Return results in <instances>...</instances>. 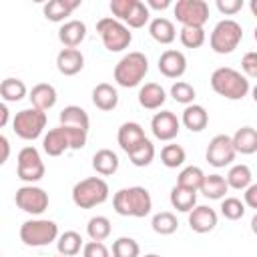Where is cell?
Instances as JSON below:
<instances>
[{
    "label": "cell",
    "instance_id": "1",
    "mask_svg": "<svg viewBox=\"0 0 257 257\" xmlns=\"http://www.w3.org/2000/svg\"><path fill=\"white\" fill-rule=\"evenodd\" d=\"M112 209L120 217H147L153 209V199L151 193L145 187H124L118 189L112 197Z\"/></svg>",
    "mask_w": 257,
    "mask_h": 257
},
{
    "label": "cell",
    "instance_id": "2",
    "mask_svg": "<svg viewBox=\"0 0 257 257\" xmlns=\"http://www.w3.org/2000/svg\"><path fill=\"white\" fill-rule=\"evenodd\" d=\"M209 82H211V88L227 100H241V98L247 96V92L251 88L249 78H245L243 72H239L231 66L215 68Z\"/></svg>",
    "mask_w": 257,
    "mask_h": 257
},
{
    "label": "cell",
    "instance_id": "3",
    "mask_svg": "<svg viewBox=\"0 0 257 257\" xmlns=\"http://www.w3.org/2000/svg\"><path fill=\"white\" fill-rule=\"evenodd\" d=\"M149 72V58L139 52V50H133V52H126L114 66V82L122 88H135L139 86L145 76Z\"/></svg>",
    "mask_w": 257,
    "mask_h": 257
},
{
    "label": "cell",
    "instance_id": "4",
    "mask_svg": "<svg viewBox=\"0 0 257 257\" xmlns=\"http://www.w3.org/2000/svg\"><path fill=\"white\" fill-rule=\"evenodd\" d=\"M108 183L102 177H86L72 187V203L78 209H92L108 199Z\"/></svg>",
    "mask_w": 257,
    "mask_h": 257
},
{
    "label": "cell",
    "instance_id": "5",
    "mask_svg": "<svg viewBox=\"0 0 257 257\" xmlns=\"http://www.w3.org/2000/svg\"><path fill=\"white\" fill-rule=\"evenodd\" d=\"M243 40V26L233 18H223L215 24L209 44L217 54H231Z\"/></svg>",
    "mask_w": 257,
    "mask_h": 257
},
{
    "label": "cell",
    "instance_id": "6",
    "mask_svg": "<svg viewBox=\"0 0 257 257\" xmlns=\"http://www.w3.org/2000/svg\"><path fill=\"white\" fill-rule=\"evenodd\" d=\"M20 241L26 247H46L58 239V225L50 219H28L20 225Z\"/></svg>",
    "mask_w": 257,
    "mask_h": 257
},
{
    "label": "cell",
    "instance_id": "7",
    "mask_svg": "<svg viewBox=\"0 0 257 257\" xmlns=\"http://www.w3.org/2000/svg\"><path fill=\"white\" fill-rule=\"evenodd\" d=\"M96 32H98V36H100V40L108 52H122L133 42L131 30L112 16L100 18L96 22Z\"/></svg>",
    "mask_w": 257,
    "mask_h": 257
},
{
    "label": "cell",
    "instance_id": "8",
    "mask_svg": "<svg viewBox=\"0 0 257 257\" xmlns=\"http://www.w3.org/2000/svg\"><path fill=\"white\" fill-rule=\"evenodd\" d=\"M46 128V112L38 108H22L12 118V131L24 141H34Z\"/></svg>",
    "mask_w": 257,
    "mask_h": 257
},
{
    "label": "cell",
    "instance_id": "9",
    "mask_svg": "<svg viewBox=\"0 0 257 257\" xmlns=\"http://www.w3.org/2000/svg\"><path fill=\"white\" fill-rule=\"evenodd\" d=\"M46 173V167L42 163V157L38 153L36 147H24L20 149L18 157H16V175L20 181L28 183V185H34L38 183Z\"/></svg>",
    "mask_w": 257,
    "mask_h": 257
},
{
    "label": "cell",
    "instance_id": "10",
    "mask_svg": "<svg viewBox=\"0 0 257 257\" xmlns=\"http://www.w3.org/2000/svg\"><path fill=\"white\" fill-rule=\"evenodd\" d=\"M173 12L183 26L203 28L205 22L209 20V4L205 0H177Z\"/></svg>",
    "mask_w": 257,
    "mask_h": 257
},
{
    "label": "cell",
    "instance_id": "11",
    "mask_svg": "<svg viewBox=\"0 0 257 257\" xmlns=\"http://www.w3.org/2000/svg\"><path fill=\"white\" fill-rule=\"evenodd\" d=\"M14 203L18 209H22L28 215H42L48 209V193L42 187L36 185H22L16 195H14Z\"/></svg>",
    "mask_w": 257,
    "mask_h": 257
},
{
    "label": "cell",
    "instance_id": "12",
    "mask_svg": "<svg viewBox=\"0 0 257 257\" xmlns=\"http://www.w3.org/2000/svg\"><path fill=\"white\" fill-rule=\"evenodd\" d=\"M235 149H233V143H231V137L229 135H215L211 141H209V147L205 151V159L211 167L215 169H223L227 165H231L235 161Z\"/></svg>",
    "mask_w": 257,
    "mask_h": 257
},
{
    "label": "cell",
    "instance_id": "13",
    "mask_svg": "<svg viewBox=\"0 0 257 257\" xmlns=\"http://www.w3.org/2000/svg\"><path fill=\"white\" fill-rule=\"evenodd\" d=\"M151 131L159 141H173L181 131V120L171 110H161L151 118Z\"/></svg>",
    "mask_w": 257,
    "mask_h": 257
},
{
    "label": "cell",
    "instance_id": "14",
    "mask_svg": "<svg viewBox=\"0 0 257 257\" xmlns=\"http://www.w3.org/2000/svg\"><path fill=\"white\" fill-rule=\"evenodd\" d=\"M159 70L167 78H181L187 72V56L181 50L169 48L159 56Z\"/></svg>",
    "mask_w": 257,
    "mask_h": 257
},
{
    "label": "cell",
    "instance_id": "15",
    "mask_svg": "<svg viewBox=\"0 0 257 257\" xmlns=\"http://www.w3.org/2000/svg\"><path fill=\"white\" fill-rule=\"evenodd\" d=\"M217 213L215 209L207 207V205H195L191 211H189V227L195 231V233H209L217 227Z\"/></svg>",
    "mask_w": 257,
    "mask_h": 257
},
{
    "label": "cell",
    "instance_id": "16",
    "mask_svg": "<svg viewBox=\"0 0 257 257\" xmlns=\"http://www.w3.org/2000/svg\"><path fill=\"white\" fill-rule=\"evenodd\" d=\"M56 68L64 76H74L84 68V56L78 48H62L56 54Z\"/></svg>",
    "mask_w": 257,
    "mask_h": 257
},
{
    "label": "cell",
    "instance_id": "17",
    "mask_svg": "<svg viewBox=\"0 0 257 257\" xmlns=\"http://www.w3.org/2000/svg\"><path fill=\"white\" fill-rule=\"evenodd\" d=\"M28 98L32 102V108H38L42 112L50 110L56 100H58V94H56V88L48 82H38L32 86V90L28 92Z\"/></svg>",
    "mask_w": 257,
    "mask_h": 257
},
{
    "label": "cell",
    "instance_id": "18",
    "mask_svg": "<svg viewBox=\"0 0 257 257\" xmlns=\"http://www.w3.org/2000/svg\"><path fill=\"white\" fill-rule=\"evenodd\" d=\"M147 137H145V128L135 122V120H128V122H122L118 126V133H116V141L120 145V149L128 155L139 143H143Z\"/></svg>",
    "mask_w": 257,
    "mask_h": 257
},
{
    "label": "cell",
    "instance_id": "19",
    "mask_svg": "<svg viewBox=\"0 0 257 257\" xmlns=\"http://www.w3.org/2000/svg\"><path fill=\"white\" fill-rule=\"evenodd\" d=\"M86 38V24L82 20H66L58 28V40L64 48H76Z\"/></svg>",
    "mask_w": 257,
    "mask_h": 257
},
{
    "label": "cell",
    "instance_id": "20",
    "mask_svg": "<svg viewBox=\"0 0 257 257\" xmlns=\"http://www.w3.org/2000/svg\"><path fill=\"white\" fill-rule=\"evenodd\" d=\"M42 149H44V153L48 157H60L62 153L70 151V143H68V137H66L64 126L50 128L42 137Z\"/></svg>",
    "mask_w": 257,
    "mask_h": 257
},
{
    "label": "cell",
    "instance_id": "21",
    "mask_svg": "<svg viewBox=\"0 0 257 257\" xmlns=\"http://www.w3.org/2000/svg\"><path fill=\"white\" fill-rule=\"evenodd\" d=\"M167 100V92L161 84L157 82H145L141 88H139V104L147 110H157L165 104Z\"/></svg>",
    "mask_w": 257,
    "mask_h": 257
},
{
    "label": "cell",
    "instance_id": "22",
    "mask_svg": "<svg viewBox=\"0 0 257 257\" xmlns=\"http://www.w3.org/2000/svg\"><path fill=\"white\" fill-rule=\"evenodd\" d=\"M92 104L98 108V110H114L116 104H118V92L112 84L108 82H98L94 88H92Z\"/></svg>",
    "mask_w": 257,
    "mask_h": 257
},
{
    "label": "cell",
    "instance_id": "23",
    "mask_svg": "<svg viewBox=\"0 0 257 257\" xmlns=\"http://www.w3.org/2000/svg\"><path fill=\"white\" fill-rule=\"evenodd\" d=\"M181 122L185 124V128H189L191 133H201L207 128L209 124V112L205 110V106L201 104H187L181 116Z\"/></svg>",
    "mask_w": 257,
    "mask_h": 257
},
{
    "label": "cell",
    "instance_id": "24",
    "mask_svg": "<svg viewBox=\"0 0 257 257\" xmlns=\"http://www.w3.org/2000/svg\"><path fill=\"white\" fill-rule=\"evenodd\" d=\"M80 6V0H50L42 6V14L50 22H62Z\"/></svg>",
    "mask_w": 257,
    "mask_h": 257
},
{
    "label": "cell",
    "instance_id": "25",
    "mask_svg": "<svg viewBox=\"0 0 257 257\" xmlns=\"http://www.w3.org/2000/svg\"><path fill=\"white\" fill-rule=\"evenodd\" d=\"M149 34L153 36V40H157L159 44H171L177 38V28L175 24L165 18V16H157L149 22Z\"/></svg>",
    "mask_w": 257,
    "mask_h": 257
},
{
    "label": "cell",
    "instance_id": "26",
    "mask_svg": "<svg viewBox=\"0 0 257 257\" xmlns=\"http://www.w3.org/2000/svg\"><path fill=\"white\" fill-rule=\"evenodd\" d=\"M118 165H120L118 155H116L114 151H110V149H100V151H96L94 157H92V169H94L100 177H110V175H114V173L118 171Z\"/></svg>",
    "mask_w": 257,
    "mask_h": 257
},
{
    "label": "cell",
    "instance_id": "27",
    "mask_svg": "<svg viewBox=\"0 0 257 257\" xmlns=\"http://www.w3.org/2000/svg\"><path fill=\"white\" fill-rule=\"evenodd\" d=\"M60 124L62 126H72V128H80V131H86L88 133V126H90V118L86 114V110L82 106H76V104H68L60 110Z\"/></svg>",
    "mask_w": 257,
    "mask_h": 257
},
{
    "label": "cell",
    "instance_id": "28",
    "mask_svg": "<svg viewBox=\"0 0 257 257\" xmlns=\"http://www.w3.org/2000/svg\"><path fill=\"white\" fill-rule=\"evenodd\" d=\"M231 143H233L235 153L253 155V153H257V131L253 126H241L231 137Z\"/></svg>",
    "mask_w": 257,
    "mask_h": 257
},
{
    "label": "cell",
    "instance_id": "29",
    "mask_svg": "<svg viewBox=\"0 0 257 257\" xmlns=\"http://www.w3.org/2000/svg\"><path fill=\"white\" fill-rule=\"evenodd\" d=\"M225 183L229 189H235V191H243L247 189L251 183H253V173L247 165L239 163V165H233L225 177Z\"/></svg>",
    "mask_w": 257,
    "mask_h": 257
},
{
    "label": "cell",
    "instance_id": "30",
    "mask_svg": "<svg viewBox=\"0 0 257 257\" xmlns=\"http://www.w3.org/2000/svg\"><path fill=\"white\" fill-rule=\"evenodd\" d=\"M82 245H84L82 243V237L76 231H64L56 239V249H58V255H62V257H74V255H78L80 249H82Z\"/></svg>",
    "mask_w": 257,
    "mask_h": 257
},
{
    "label": "cell",
    "instance_id": "31",
    "mask_svg": "<svg viewBox=\"0 0 257 257\" xmlns=\"http://www.w3.org/2000/svg\"><path fill=\"white\" fill-rule=\"evenodd\" d=\"M207 199H213V201H221L225 197V193L229 191L227 183H225V177L213 173V175H205L203 179V185L199 189Z\"/></svg>",
    "mask_w": 257,
    "mask_h": 257
},
{
    "label": "cell",
    "instance_id": "32",
    "mask_svg": "<svg viewBox=\"0 0 257 257\" xmlns=\"http://www.w3.org/2000/svg\"><path fill=\"white\" fill-rule=\"evenodd\" d=\"M169 201L173 205V209L181 211V213H189L195 205H197V193L195 191H189V189H183L179 185H175L171 189V195H169Z\"/></svg>",
    "mask_w": 257,
    "mask_h": 257
},
{
    "label": "cell",
    "instance_id": "33",
    "mask_svg": "<svg viewBox=\"0 0 257 257\" xmlns=\"http://www.w3.org/2000/svg\"><path fill=\"white\" fill-rule=\"evenodd\" d=\"M28 94V88L24 84V80L20 78H14V76H8L0 82V96L6 100V102H18L22 100L24 96Z\"/></svg>",
    "mask_w": 257,
    "mask_h": 257
},
{
    "label": "cell",
    "instance_id": "34",
    "mask_svg": "<svg viewBox=\"0 0 257 257\" xmlns=\"http://www.w3.org/2000/svg\"><path fill=\"white\" fill-rule=\"evenodd\" d=\"M203 179H205V173L201 167H195V165H189L185 167L179 177H177V185L183 187V189H189V191H199L201 185H203Z\"/></svg>",
    "mask_w": 257,
    "mask_h": 257
},
{
    "label": "cell",
    "instance_id": "35",
    "mask_svg": "<svg viewBox=\"0 0 257 257\" xmlns=\"http://www.w3.org/2000/svg\"><path fill=\"white\" fill-rule=\"evenodd\" d=\"M149 20H151V10L145 6V2L133 0V6H131V10H128V14L124 16L122 24H124L126 28H143Z\"/></svg>",
    "mask_w": 257,
    "mask_h": 257
},
{
    "label": "cell",
    "instance_id": "36",
    "mask_svg": "<svg viewBox=\"0 0 257 257\" xmlns=\"http://www.w3.org/2000/svg\"><path fill=\"white\" fill-rule=\"evenodd\" d=\"M110 221L108 217L104 215H96V217H90L88 223H86V233L90 237V241H104L110 237Z\"/></svg>",
    "mask_w": 257,
    "mask_h": 257
},
{
    "label": "cell",
    "instance_id": "37",
    "mask_svg": "<svg viewBox=\"0 0 257 257\" xmlns=\"http://www.w3.org/2000/svg\"><path fill=\"white\" fill-rule=\"evenodd\" d=\"M155 159V145L145 139L143 143H139L131 153H128V161L135 165V167H149Z\"/></svg>",
    "mask_w": 257,
    "mask_h": 257
},
{
    "label": "cell",
    "instance_id": "38",
    "mask_svg": "<svg viewBox=\"0 0 257 257\" xmlns=\"http://www.w3.org/2000/svg\"><path fill=\"white\" fill-rule=\"evenodd\" d=\"M187 161V153L181 145L177 143H169L161 149V163L167 167V169H177L181 167L183 163Z\"/></svg>",
    "mask_w": 257,
    "mask_h": 257
},
{
    "label": "cell",
    "instance_id": "39",
    "mask_svg": "<svg viewBox=\"0 0 257 257\" xmlns=\"http://www.w3.org/2000/svg\"><path fill=\"white\" fill-rule=\"evenodd\" d=\"M151 227L155 233L159 235H173L179 227V221L175 217V213L171 211H161L157 215H153V221H151Z\"/></svg>",
    "mask_w": 257,
    "mask_h": 257
},
{
    "label": "cell",
    "instance_id": "40",
    "mask_svg": "<svg viewBox=\"0 0 257 257\" xmlns=\"http://www.w3.org/2000/svg\"><path fill=\"white\" fill-rule=\"evenodd\" d=\"M205 38H207V34L199 26H183L179 32V40L185 48H199L205 44Z\"/></svg>",
    "mask_w": 257,
    "mask_h": 257
},
{
    "label": "cell",
    "instance_id": "41",
    "mask_svg": "<svg viewBox=\"0 0 257 257\" xmlns=\"http://www.w3.org/2000/svg\"><path fill=\"white\" fill-rule=\"evenodd\" d=\"M221 215L229 221H239L245 215V205L237 197H223L221 199Z\"/></svg>",
    "mask_w": 257,
    "mask_h": 257
},
{
    "label": "cell",
    "instance_id": "42",
    "mask_svg": "<svg viewBox=\"0 0 257 257\" xmlns=\"http://www.w3.org/2000/svg\"><path fill=\"white\" fill-rule=\"evenodd\" d=\"M141 247L133 237H118L112 243V257H139Z\"/></svg>",
    "mask_w": 257,
    "mask_h": 257
},
{
    "label": "cell",
    "instance_id": "43",
    "mask_svg": "<svg viewBox=\"0 0 257 257\" xmlns=\"http://www.w3.org/2000/svg\"><path fill=\"white\" fill-rule=\"evenodd\" d=\"M171 96H173V100L187 106V104H193V100H195V88H193V84H189L185 80H177L171 86Z\"/></svg>",
    "mask_w": 257,
    "mask_h": 257
},
{
    "label": "cell",
    "instance_id": "44",
    "mask_svg": "<svg viewBox=\"0 0 257 257\" xmlns=\"http://www.w3.org/2000/svg\"><path fill=\"white\" fill-rule=\"evenodd\" d=\"M241 70H243V76L245 78H255L257 76V52L255 50H249L243 54L241 58Z\"/></svg>",
    "mask_w": 257,
    "mask_h": 257
},
{
    "label": "cell",
    "instance_id": "45",
    "mask_svg": "<svg viewBox=\"0 0 257 257\" xmlns=\"http://www.w3.org/2000/svg\"><path fill=\"white\" fill-rule=\"evenodd\" d=\"M82 257H110V251L102 241H88L82 245Z\"/></svg>",
    "mask_w": 257,
    "mask_h": 257
},
{
    "label": "cell",
    "instance_id": "46",
    "mask_svg": "<svg viewBox=\"0 0 257 257\" xmlns=\"http://www.w3.org/2000/svg\"><path fill=\"white\" fill-rule=\"evenodd\" d=\"M243 8V0H217V10L225 16H233Z\"/></svg>",
    "mask_w": 257,
    "mask_h": 257
},
{
    "label": "cell",
    "instance_id": "47",
    "mask_svg": "<svg viewBox=\"0 0 257 257\" xmlns=\"http://www.w3.org/2000/svg\"><path fill=\"white\" fill-rule=\"evenodd\" d=\"M243 205H247L249 209H257V185L251 183L247 189H243Z\"/></svg>",
    "mask_w": 257,
    "mask_h": 257
},
{
    "label": "cell",
    "instance_id": "48",
    "mask_svg": "<svg viewBox=\"0 0 257 257\" xmlns=\"http://www.w3.org/2000/svg\"><path fill=\"white\" fill-rule=\"evenodd\" d=\"M8 157H10V141L4 135H0V167L8 161Z\"/></svg>",
    "mask_w": 257,
    "mask_h": 257
},
{
    "label": "cell",
    "instance_id": "49",
    "mask_svg": "<svg viewBox=\"0 0 257 257\" xmlns=\"http://www.w3.org/2000/svg\"><path fill=\"white\" fill-rule=\"evenodd\" d=\"M145 6H147L149 10H151V8H155V10H165V8L171 6V0H147Z\"/></svg>",
    "mask_w": 257,
    "mask_h": 257
},
{
    "label": "cell",
    "instance_id": "50",
    "mask_svg": "<svg viewBox=\"0 0 257 257\" xmlns=\"http://www.w3.org/2000/svg\"><path fill=\"white\" fill-rule=\"evenodd\" d=\"M8 120H10V110H8V106L4 102H0V128L6 126Z\"/></svg>",
    "mask_w": 257,
    "mask_h": 257
},
{
    "label": "cell",
    "instance_id": "51",
    "mask_svg": "<svg viewBox=\"0 0 257 257\" xmlns=\"http://www.w3.org/2000/svg\"><path fill=\"white\" fill-rule=\"evenodd\" d=\"M145 257H161V255H157V253H149V255H145Z\"/></svg>",
    "mask_w": 257,
    "mask_h": 257
},
{
    "label": "cell",
    "instance_id": "52",
    "mask_svg": "<svg viewBox=\"0 0 257 257\" xmlns=\"http://www.w3.org/2000/svg\"><path fill=\"white\" fill-rule=\"evenodd\" d=\"M56 257H62V255H56Z\"/></svg>",
    "mask_w": 257,
    "mask_h": 257
}]
</instances>
